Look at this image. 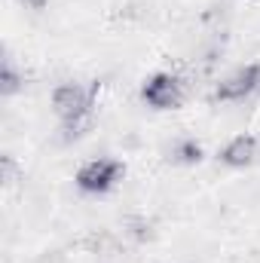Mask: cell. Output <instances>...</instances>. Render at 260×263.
<instances>
[{
    "instance_id": "6da1fadb",
    "label": "cell",
    "mask_w": 260,
    "mask_h": 263,
    "mask_svg": "<svg viewBox=\"0 0 260 263\" xmlns=\"http://www.w3.org/2000/svg\"><path fill=\"white\" fill-rule=\"evenodd\" d=\"M126 175L123 162L120 159H110V156H98V159H89L80 165L77 172V187L83 193H92V196H101L107 190H114L120 184V178Z\"/></svg>"
},
{
    "instance_id": "7a4b0ae2",
    "label": "cell",
    "mask_w": 260,
    "mask_h": 263,
    "mask_svg": "<svg viewBox=\"0 0 260 263\" xmlns=\"http://www.w3.org/2000/svg\"><path fill=\"white\" fill-rule=\"evenodd\" d=\"M92 92L95 89H83L80 83H62L52 92V110L62 120V126L73 123H86L89 110H92Z\"/></svg>"
},
{
    "instance_id": "3957f363",
    "label": "cell",
    "mask_w": 260,
    "mask_h": 263,
    "mask_svg": "<svg viewBox=\"0 0 260 263\" xmlns=\"http://www.w3.org/2000/svg\"><path fill=\"white\" fill-rule=\"evenodd\" d=\"M254 92H260V65H242L217 83L214 98L217 101H245Z\"/></svg>"
},
{
    "instance_id": "277c9868",
    "label": "cell",
    "mask_w": 260,
    "mask_h": 263,
    "mask_svg": "<svg viewBox=\"0 0 260 263\" xmlns=\"http://www.w3.org/2000/svg\"><path fill=\"white\" fill-rule=\"evenodd\" d=\"M141 98H144L150 107H156V110H172V107L181 104L184 92H181L178 77H172V73H153V77L144 83Z\"/></svg>"
},
{
    "instance_id": "5b68a950",
    "label": "cell",
    "mask_w": 260,
    "mask_h": 263,
    "mask_svg": "<svg viewBox=\"0 0 260 263\" xmlns=\"http://www.w3.org/2000/svg\"><path fill=\"white\" fill-rule=\"evenodd\" d=\"M257 153H260V144L254 135H236L220 150V162L230 165V168H248V165H254Z\"/></svg>"
},
{
    "instance_id": "8992f818",
    "label": "cell",
    "mask_w": 260,
    "mask_h": 263,
    "mask_svg": "<svg viewBox=\"0 0 260 263\" xmlns=\"http://www.w3.org/2000/svg\"><path fill=\"white\" fill-rule=\"evenodd\" d=\"M169 159L178 165H196L202 159V144L196 138H175L169 144Z\"/></svg>"
},
{
    "instance_id": "52a82bcc",
    "label": "cell",
    "mask_w": 260,
    "mask_h": 263,
    "mask_svg": "<svg viewBox=\"0 0 260 263\" xmlns=\"http://www.w3.org/2000/svg\"><path fill=\"white\" fill-rule=\"evenodd\" d=\"M22 86H25V77H22V73L12 67V62L6 59V62H3V70H0V95L9 98V95L22 92Z\"/></svg>"
},
{
    "instance_id": "ba28073f",
    "label": "cell",
    "mask_w": 260,
    "mask_h": 263,
    "mask_svg": "<svg viewBox=\"0 0 260 263\" xmlns=\"http://www.w3.org/2000/svg\"><path fill=\"white\" fill-rule=\"evenodd\" d=\"M15 181V165H12V156H3V184H12Z\"/></svg>"
}]
</instances>
